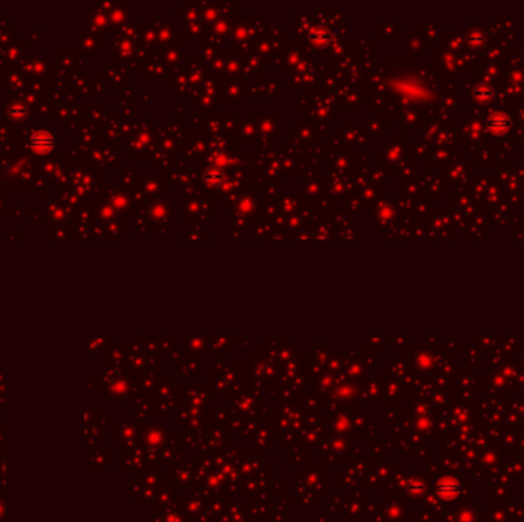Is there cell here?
Here are the masks:
<instances>
[{
  "label": "cell",
  "mask_w": 524,
  "mask_h": 522,
  "mask_svg": "<svg viewBox=\"0 0 524 522\" xmlns=\"http://www.w3.org/2000/svg\"><path fill=\"white\" fill-rule=\"evenodd\" d=\"M475 97H477L480 101H488V100H491V97H492V92H491V89H486V88H478V89L475 91Z\"/></svg>",
  "instance_id": "4"
},
{
  "label": "cell",
  "mask_w": 524,
  "mask_h": 522,
  "mask_svg": "<svg viewBox=\"0 0 524 522\" xmlns=\"http://www.w3.org/2000/svg\"><path fill=\"white\" fill-rule=\"evenodd\" d=\"M486 127L488 130H491L492 134H497V135H503L506 132L511 130L512 127V121L511 118L503 114V112H494L489 115L488 121H486Z\"/></svg>",
  "instance_id": "3"
},
{
  "label": "cell",
  "mask_w": 524,
  "mask_h": 522,
  "mask_svg": "<svg viewBox=\"0 0 524 522\" xmlns=\"http://www.w3.org/2000/svg\"><path fill=\"white\" fill-rule=\"evenodd\" d=\"M55 146V137L48 129H37L28 138V147L37 155L49 154Z\"/></svg>",
  "instance_id": "1"
},
{
  "label": "cell",
  "mask_w": 524,
  "mask_h": 522,
  "mask_svg": "<svg viewBox=\"0 0 524 522\" xmlns=\"http://www.w3.org/2000/svg\"><path fill=\"white\" fill-rule=\"evenodd\" d=\"M463 487H462V483L452 476H443L440 480L435 481L434 484V492L442 498V499H446V501H452L455 499L460 493H462Z\"/></svg>",
  "instance_id": "2"
},
{
  "label": "cell",
  "mask_w": 524,
  "mask_h": 522,
  "mask_svg": "<svg viewBox=\"0 0 524 522\" xmlns=\"http://www.w3.org/2000/svg\"><path fill=\"white\" fill-rule=\"evenodd\" d=\"M469 41L472 43V45H481V43H485V37L481 35V34H474V35H471L469 37Z\"/></svg>",
  "instance_id": "5"
}]
</instances>
